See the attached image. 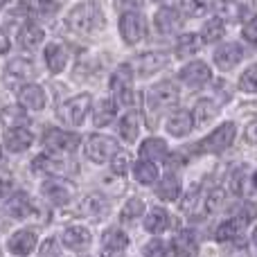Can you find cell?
<instances>
[{"label":"cell","mask_w":257,"mask_h":257,"mask_svg":"<svg viewBox=\"0 0 257 257\" xmlns=\"http://www.w3.org/2000/svg\"><path fill=\"white\" fill-rule=\"evenodd\" d=\"M158 167H156L154 160H138L136 165H133V176H136L138 183H142V185H154L156 178H158Z\"/></svg>","instance_id":"32"},{"label":"cell","mask_w":257,"mask_h":257,"mask_svg":"<svg viewBox=\"0 0 257 257\" xmlns=\"http://www.w3.org/2000/svg\"><path fill=\"white\" fill-rule=\"evenodd\" d=\"M219 115V104L214 102V99H199L194 106V111H192V117H194V124L196 126H205L208 122H212L214 117Z\"/></svg>","instance_id":"28"},{"label":"cell","mask_w":257,"mask_h":257,"mask_svg":"<svg viewBox=\"0 0 257 257\" xmlns=\"http://www.w3.org/2000/svg\"><path fill=\"white\" fill-rule=\"evenodd\" d=\"M181 5L190 16H205L212 7V0H183Z\"/></svg>","instance_id":"41"},{"label":"cell","mask_w":257,"mask_h":257,"mask_svg":"<svg viewBox=\"0 0 257 257\" xmlns=\"http://www.w3.org/2000/svg\"><path fill=\"white\" fill-rule=\"evenodd\" d=\"M219 16L228 21H241L246 16V7L237 0H221L219 3Z\"/></svg>","instance_id":"38"},{"label":"cell","mask_w":257,"mask_h":257,"mask_svg":"<svg viewBox=\"0 0 257 257\" xmlns=\"http://www.w3.org/2000/svg\"><path fill=\"white\" fill-rule=\"evenodd\" d=\"M61 241H63V246L70 250H84L90 246L93 235H90V230L84 226H68L61 235Z\"/></svg>","instance_id":"15"},{"label":"cell","mask_w":257,"mask_h":257,"mask_svg":"<svg viewBox=\"0 0 257 257\" xmlns=\"http://www.w3.org/2000/svg\"><path fill=\"white\" fill-rule=\"evenodd\" d=\"M154 192L158 194V199H163V201H176L178 196H181V178H178L176 174H165Z\"/></svg>","instance_id":"29"},{"label":"cell","mask_w":257,"mask_h":257,"mask_svg":"<svg viewBox=\"0 0 257 257\" xmlns=\"http://www.w3.org/2000/svg\"><path fill=\"white\" fill-rule=\"evenodd\" d=\"M246 140H248V142H257V120L250 122V124L246 126Z\"/></svg>","instance_id":"51"},{"label":"cell","mask_w":257,"mask_h":257,"mask_svg":"<svg viewBox=\"0 0 257 257\" xmlns=\"http://www.w3.org/2000/svg\"><path fill=\"white\" fill-rule=\"evenodd\" d=\"M34 77H36V68L27 59H12L7 63V68H5V84L12 86V88L34 79Z\"/></svg>","instance_id":"10"},{"label":"cell","mask_w":257,"mask_h":257,"mask_svg":"<svg viewBox=\"0 0 257 257\" xmlns=\"http://www.w3.org/2000/svg\"><path fill=\"white\" fill-rule=\"evenodd\" d=\"M117 133H120V138L124 142H136L138 133H140V115H138L136 111H128L126 115H122Z\"/></svg>","instance_id":"31"},{"label":"cell","mask_w":257,"mask_h":257,"mask_svg":"<svg viewBox=\"0 0 257 257\" xmlns=\"http://www.w3.org/2000/svg\"><path fill=\"white\" fill-rule=\"evenodd\" d=\"M104 23L106 18L97 3H79L68 14V25L77 34H97L104 27Z\"/></svg>","instance_id":"1"},{"label":"cell","mask_w":257,"mask_h":257,"mask_svg":"<svg viewBox=\"0 0 257 257\" xmlns=\"http://www.w3.org/2000/svg\"><path fill=\"white\" fill-rule=\"evenodd\" d=\"M32 142H34L32 131H27V128H23V126L7 128V133H5V147H7L12 154H21V151L30 149Z\"/></svg>","instance_id":"18"},{"label":"cell","mask_w":257,"mask_h":257,"mask_svg":"<svg viewBox=\"0 0 257 257\" xmlns=\"http://www.w3.org/2000/svg\"><path fill=\"white\" fill-rule=\"evenodd\" d=\"M235 136H237L235 122H226V124L214 128V131L199 145V149L203 151V154H223V151L235 142Z\"/></svg>","instance_id":"5"},{"label":"cell","mask_w":257,"mask_h":257,"mask_svg":"<svg viewBox=\"0 0 257 257\" xmlns=\"http://www.w3.org/2000/svg\"><path fill=\"white\" fill-rule=\"evenodd\" d=\"M81 138L77 133H68L63 128H48L45 131V138H43V145L50 154H72V151L79 147Z\"/></svg>","instance_id":"6"},{"label":"cell","mask_w":257,"mask_h":257,"mask_svg":"<svg viewBox=\"0 0 257 257\" xmlns=\"http://www.w3.org/2000/svg\"><path fill=\"white\" fill-rule=\"evenodd\" d=\"M18 99H21V104L25 108H32V111H41V108L45 106V90L41 88L39 84H27L21 88V93H18Z\"/></svg>","instance_id":"20"},{"label":"cell","mask_w":257,"mask_h":257,"mask_svg":"<svg viewBox=\"0 0 257 257\" xmlns=\"http://www.w3.org/2000/svg\"><path fill=\"white\" fill-rule=\"evenodd\" d=\"M212 79V70L205 61H192L181 70V81H185L190 88H201Z\"/></svg>","instance_id":"11"},{"label":"cell","mask_w":257,"mask_h":257,"mask_svg":"<svg viewBox=\"0 0 257 257\" xmlns=\"http://www.w3.org/2000/svg\"><path fill=\"white\" fill-rule=\"evenodd\" d=\"M0 120H3V124L7 126V128H14V126H23V124H27V111H25V106H18V104H14V106H7V108H3L0 111Z\"/></svg>","instance_id":"35"},{"label":"cell","mask_w":257,"mask_h":257,"mask_svg":"<svg viewBox=\"0 0 257 257\" xmlns=\"http://www.w3.org/2000/svg\"><path fill=\"white\" fill-rule=\"evenodd\" d=\"M253 244L257 246V226H255V230H253Z\"/></svg>","instance_id":"53"},{"label":"cell","mask_w":257,"mask_h":257,"mask_svg":"<svg viewBox=\"0 0 257 257\" xmlns=\"http://www.w3.org/2000/svg\"><path fill=\"white\" fill-rule=\"evenodd\" d=\"M172 250L181 257H192L199 250V244H196V237L192 230H181L174 235L172 239Z\"/></svg>","instance_id":"26"},{"label":"cell","mask_w":257,"mask_h":257,"mask_svg":"<svg viewBox=\"0 0 257 257\" xmlns=\"http://www.w3.org/2000/svg\"><path fill=\"white\" fill-rule=\"evenodd\" d=\"M192 126H194V117H192L190 111H183V108L181 111H174L167 120V133H172L176 138L187 136L192 131Z\"/></svg>","instance_id":"22"},{"label":"cell","mask_w":257,"mask_h":257,"mask_svg":"<svg viewBox=\"0 0 257 257\" xmlns=\"http://www.w3.org/2000/svg\"><path fill=\"white\" fill-rule=\"evenodd\" d=\"M145 214V203H142V199H128L124 203V208L120 210V221H136L138 217H142Z\"/></svg>","instance_id":"39"},{"label":"cell","mask_w":257,"mask_h":257,"mask_svg":"<svg viewBox=\"0 0 257 257\" xmlns=\"http://www.w3.org/2000/svg\"><path fill=\"white\" fill-rule=\"evenodd\" d=\"M154 25H156V30H158L160 34H174V32L183 25V16H181V12H178V9L163 7V9H158V12H156Z\"/></svg>","instance_id":"14"},{"label":"cell","mask_w":257,"mask_h":257,"mask_svg":"<svg viewBox=\"0 0 257 257\" xmlns=\"http://www.w3.org/2000/svg\"><path fill=\"white\" fill-rule=\"evenodd\" d=\"M32 208H34V205H32L30 196H27L25 192H16V194H12V199L5 203V212L12 214V217H16V219L30 217Z\"/></svg>","instance_id":"30"},{"label":"cell","mask_w":257,"mask_h":257,"mask_svg":"<svg viewBox=\"0 0 257 257\" xmlns=\"http://www.w3.org/2000/svg\"><path fill=\"white\" fill-rule=\"evenodd\" d=\"M66 63H68V50L59 43H50L45 48V66L52 75H59L61 70H66Z\"/></svg>","instance_id":"25"},{"label":"cell","mask_w":257,"mask_h":257,"mask_svg":"<svg viewBox=\"0 0 257 257\" xmlns=\"http://www.w3.org/2000/svg\"><path fill=\"white\" fill-rule=\"evenodd\" d=\"M239 88L244 93H257V63L246 68V72L239 77Z\"/></svg>","instance_id":"43"},{"label":"cell","mask_w":257,"mask_h":257,"mask_svg":"<svg viewBox=\"0 0 257 257\" xmlns=\"http://www.w3.org/2000/svg\"><path fill=\"white\" fill-rule=\"evenodd\" d=\"M178 97H181V90L174 81H160V84L151 86L149 93H147V111L158 115V113L172 108L178 102Z\"/></svg>","instance_id":"2"},{"label":"cell","mask_w":257,"mask_h":257,"mask_svg":"<svg viewBox=\"0 0 257 257\" xmlns=\"http://www.w3.org/2000/svg\"><path fill=\"white\" fill-rule=\"evenodd\" d=\"M41 194L52 205H66V203H70V199L75 196V185H72L70 181H66V178L50 176L48 181H43V185H41Z\"/></svg>","instance_id":"9"},{"label":"cell","mask_w":257,"mask_h":257,"mask_svg":"<svg viewBox=\"0 0 257 257\" xmlns=\"http://www.w3.org/2000/svg\"><path fill=\"white\" fill-rule=\"evenodd\" d=\"M12 187H14V176L9 172H5V169H0V199L7 196L12 192Z\"/></svg>","instance_id":"48"},{"label":"cell","mask_w":257,"mask_h":257,"mask_svg":"<svg viewBox=\"0 0 257 257\" xmlns=\"http://www.w3.org/2000/svg\"><path fill=\"white\" fill-rule=\"evenodd\" d=\"M223 34H226V23H223L221 16H214L205 23V27H203V41L205 43H217V41L223 39Z\"/></svg>","instance_id":"37"},{"label":"cell","mask_w":257,"mask_h":257,"mask_svg":"<svg viewBox=\"0 0 257 257\" xmlns=\"http://www.w3.org/2000/svg\"><path fill=\"white\" fill-rule=\"evenodd\" d=\"M142 3H145V0H115V7L124 9V12H133V9L140 7Z\"/></svg>","instance_id":"50"},{"label":"cell","mask_w":257,"mask_h":257,"mask_svg":"<svg viewBox=\"0 0 257 257\" xmlns=\"http://www.w3.org/2000/svg\"><path fill=\"white\" fill-rule=\"evenodd\" d=\"M61 255V246L54 237H48V239L41 244V250H39V257H59Z\"/></svg>","instance_id":"45"},{"label":"cell","mask_w":257,"mask_h":257,"mask_svg":"<svg viewBox=\"0 0 257 257\" xmlns=\"http://www.w3.org/2000/svg\"><path fill=\"white\" fill-rule=\"evenodd\" d=\"M66 169V158H54V154H41L32 160L34 174H61Z\"/></svg>","instance_id":"24"},{"label":"cell","mask_w":257,"mask_h":257,"mask_svg":"<svg viewBox=\"0 0 257 257\" xmlns=\"http://www.w3.org/2000/svg\"><path fill=\"white\" fill-rule=\"evenodd\" d=\"M90 95L84 93V95H75V97L66 99V102L59 106L57 115L61 122H66V124L70 126H81L86 120V115L90 113V108H93V102H90Z\"/></svg>","instance_id":"3"},{"label":"cell","mask_w":257,"mask_h":257,"mask_svg":"<svg viewBox=\"0 0 257 257\" xmlns=\"http://www.w3.org/2000/svg\"><path fill=\"white\" fill-rule=\"evenodd\" d=\"M167 156H169V147L163 138H147L140 145V158H145V160L158 163V160H165Z\"/></svg>","instance_id":"23"},{"label":"cell","mask_w":257,"mask_h":257,"mask_svg":"<svg viewBox=\"0 0 257 257\" xmlns=\"http://www.w3.org/2000/svg\"><path fill=\"white\" fill-rule=\"evenodd\" d=\"M5 3H7V0H0V7H3V5H5Z\"/></svg>","instance_id":"56"},{"label":"cell","mask_w":257,"mask_h":257,"mask_svg":"<svg viewBox=\"0 0 257 257\" xmlns=\"http://www.w3.org/2000/svg\"><path fill=\"white\" fill-rule=\"evenodd\" d=\"M167 61H169L167 52H145L133 61V68H136V72H140V75H151V72L167 66Z\"/></svg>","instance_id":"17"},{"label":"cell","mask_w":257,"mask_h":257,"mask_svg":"<svg viewBox=\"0 0 257 257\" xmlns=\"http://www.w3.org/2000/svg\"><path fill=\"white\" fill-rule=\"evenodd\" d=\"M241 59H244V48L239 43H226L221 48H217V52H214V63L221 70H232Z\"/></svg>","instance_id":"16"},{"label":"cell","mask_w":257,"mask_h":257,"mask_svg":"<svg viewBox=\"0 0 257 257\" xmlns=\"http://www.w3.org/2000/svg\"><path fill=\"white\" fill-rule=\"evenodd\" d=\"M84 151H86V156H88L93 163L102 165V163H108V160H113V156L120 151V145H117L115 138L99 136V133H95V136H90L88 140H86Z\"/></svg>","instance_id":"4"},{"label":"cell","mask_w":257,"mask_h":257,"mask_svg":"<svg viewBox=\"0 0 257 257\" xmlns=\"http://www.w3.org/2000/svg\"><path fill=\"white\" fill-rule=\"evenodd\" d=\"M142 255H145V257H172V250H169V246L165 244V241L151 239V241H147V244H145Z\"/></svg>","instance_id":"42"},{"label":"cell","mask_w":257,"mask_h":257,"mask_svg":"<svg viewBox=\"0 0 257 257\" xmlns=\"http://www.w3.org/2000/svg\"><path fill=\"white\" fill-rule=\"evenodd\" d=\"M111 167H113V172H115L117 176H124L126 169H128V156L124 154V151H117V154L113 156V160H111Z\"/></svg>","instance_id":"46"},{"label":"cell","mask_w":257,"mask_h":257,"mask_svg":"<svg viewBox=\"0 0 257 257\" xmlns=\"http://www.w3.org/2000/svg\"><path fill=\"white\" fill-rule=\"evenodd\" d=\"M0 163H3V147H0Z\"/></svg>","instance_id":"55"},{"label":"cell","mask_w":257,"mask_h":257,"mask_svg":"<svg viewBox=\"0 0 257 257\" xmlns=\"http://www.w3.org/2000/svg\"><path fill=\"white\" fill-rule=\"evenodd\" d=\"M39 239H36V232L34 230H18L9 237L7 241V250L16 257H27L32 250L36 248Z\"/></svg>","instance_id":"13"},{"label":"cell","mask_w":257,"mask_h":257,"mask_svg":"<svg viewBox=\"0 0 257 257\" xmlns=\"http://www.w3.org/2000/svg\"><path fill=\"white\" fill-rule=\"evenodd\" d=\"M117 27H120V36L124 39L126 45L140 43V41L147 36L145 16H142V14H138V12H122Z\"/></svg>","instance_id":"7"},{"label":"cell","mask_w":257,"mask_h":257,"mask_svg":"<svg viewBox=\"0 0 257 257\" xmlns=\"http://www.w3.org/2000/svg\"><path fill=\"white\" fill-rule=\"evenodd\" d=\"M45 39V32L41 30L36 23H25V25L18 30V45L25 50H34L36 45H41Z\"/></svg>","instance_id":"27"},{"label":"cell","mask_w":257,"mask_h":257,"mask_svg":"<svg viewBox=\"0 0 257 257\" xmlns=\"http://www.w3.org/2000/svg\"><path fill=\"white\" fill-rule=\"evenodd\" d=\"M128 237L120 228H108L102 235V257H124Z\"/></svg>","instance_id":"12"},{"label":"cell","mask_w":257,"mask_h":257,"mask_svg":"<svg viewBox=\"0 0 257 257\" xmlns=\"http://www.w3.org/2000/svg\"><path fill=\"white\" fill-rule=\"evenodd\" d=\"M226 205V190L223 187H212L205 194V212H219Z\"/></svg>","instance_id":"40"},{"label":"cell","mask_w":257,"mask_h":257,"mask_svg":"<svg viewBox=\"0 0 257 257\" xmlns=\"http://www.w3.org/2000/svg\"><path fill=\"white\" fill-rule=\"evenodd\" d=\"M9 45H12V43H9V36L5 34L3 30H0V54H5V52H7V50H9Z\"/></svg>","instance_id":"52"},{"label":"cell","mask_w":257,"mask_h":257,"mask_svg":"<svg viewBox=\"0 0 257 257\" xmlns=\"http://www.w3.org/2000/svg\"><path fill=\"white\" fill-rule=\"evenodd\" d=\"M131 81H133V72H131V66H128V63L120 66L115 72H113L111 90H113V95H115V102L126 104V106H131V104L136 102V93H133Z\"/></svg>","instance_id":"8"},{"label":"cell","mask_w":257,"mask_h":257,"mask_svg":"<svg viewBox=\"0 0 257 257\" xmlns=\"http://www.w3.org/2000/svg\"><path fill=\"white\" fill-rule=\"evenodd\" d=\"M246 190V169L244 167H237L235 172L230 174V192L235 196H241Z\"/></svg>","instance_id":"44"},{"label":"cell","mask_w":257,"mask_h":257,"mask_svg":"<svg viewBox=\"0 0 257 257\" xmlns=\"http://www.w3.org/2000/svg\"><path fill=\"white\" fill-rule=\"evenodd\" d=\"M167 226H169V214L165 208H154L145 219V228H147V232H151V235L165 232Z\"/></svg>","instance_id":"33"},{"label":"cell","mask_w":257,"mask_h":257,"mask_svg":"<svg viewBox=\"0 0 257 257\" xmlns=\"http://www.w3.org/2000/svg\"><path fill=\"white\" fill-rule=\"evenodd\" d=\"M201 43H203V36L199 34H183L178 36L176 41V54L178 57H192V54H196L201 50Z\"/></svg>","instance_id":"36"},{"label":"cell","mask_w":257,"mask_h":257,"mask_svg":"<svg viewBox=\"0 0 257 257\" xmlns=\"http://www.w3.org/2000/svg\"><path fill=\"white\" fill-rule=\"evenodd\" d=\"M246 226V221L244 219H239V217H232V219H228V221H223L221 226L217 228V241H235V239H239V235H241V228Z\"/></svg>","instance_id":"34"},{"label":"cell","mask_w":257,"mask_h":257,"mask_svg":"<svg viewBox=\"0 0 257 257\" xmlns=\"http://www.w3.org/2000/svg\"><path fill=\"white\" fill-rule=\"evenodd\" d=\"M115 115H117V102L111 97H102L93 108V124L95 126H108Z\"/></svg>","instance_id":"21"},{"label":"cell","mask_w":257,"mask_h":257,"mask_svg":"<svg viewBox=\"0 0 257 257\" xmlns=\"http://www.w3.org/2000/svg\"><path fill=\"white\" fill-rule=\"evenodd\" d=\"M257 217V208L253 203H246V205H241V214H239V219H244L246 223L248 221H253V219Z\"/></svg>","instance_id":"49"},{"label":"cell","mask_w":257,"mask_h":257,"mask_svg":"<svg viewBox=\"0 0 257 257\" xmlns=\"http://www.w3.org/2000/svg\"><path fill=\"white\" fill-rule=\"evenodd\" d=\"M253 185H255V187H257V172H255V174H253Z\"/></svg>","instance_id":"54"},{"label":"cell","mask_w":257,"mask_h":257,"mask_svg":"<svg viewBox=\"0 0 257 257\" xmlns=\"http://www.w3.org/2000/svg\"><path fill=\"white\" fill-rule=\"evenodd\" d=\"M108 208L106 196H102L99 192H90L77 205V214H84V217H97V214H104Z\"/></svg>","instance_id":"19"},{"label":"cell","mask_w":257,"mask_h":257,"mask_svg":"<svg viewBox=\"0 0 257 257\" xmlns=\"http://www.w3.org/2000/svg\"><path fill=\"white\" fill-rule=\"evenodd\" d=\"M241 36H244V39L248 41L250 45H257V16L250 18V21L244 25V30H241Z\"/></svg>","instance_id":"47"}]
</instances>
